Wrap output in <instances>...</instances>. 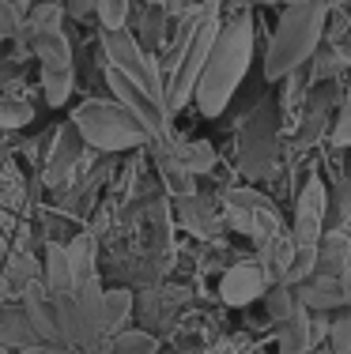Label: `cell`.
Returning <instances> with one entry per match:
<instances>
[{
  "mask_svg": "<svg viewBox=\"0 0 351 354\" xmlns=\"http://www.w3.org/2000/svg\"><path fill=\"white\" fill-rule=\"evenodd\" d=\"M155 162H159V170H163V181H166V189H170L178 200H181V196H193V192H197V185H193V174L178 170V166H174L166 155H155Z\"/></svg>",
  "mask_w": 351,
  "mask_h": 354,
  "instance_id": "obj_28",
  "label": "cell"
},
{
  "mask_svg": "<svg viewBox=\"0 0 351 354\" xmlns=\"http://www.w3.org/2000/svg\"><path fill=\"white\" fill-rule=\"evenodd\" d=\"M155 155H166L178 170H186V174H208L215 166V147L212 143H204V140H197V143H170V147H155Z\"/></svg>",
  "mask_w": 351,
  "mask_h": 354,
  "instance_id": "obj_15",
  "label": "cell"
},
{
  "mask_svg": "<svg viewBox=\"0 0 351 354\" xmlns=\"http://www.w3.org/2000/svg\"><path fill=\"white\" fill-rule=\"evenodd\" d=\"M280 4H314V0H280ZM317 4H329V8H340V4H344V0H317Z\"/></svg>",
  "mask_w": 351,
  "mask_h": 354,
  "instance_id": "obj_37",
  "label": "cell"
},
{
  "mask_svg": "<svg viewBox=\"0 0 351 354\" xmlns=\"http://www.w3.org/2000/svg\"><path fill=\"white\" fill-rule=\"evenodd\" d=\"M35 121V109L19 98H0V129H23Z\"/></svg>",
  "mask_w": 351,
  "mask_h": 354,
  "instance_id": "obj_29",
  "label": "cell"
},
{
  "mask_svg": "<svg viewBox=\"0 0 351 354\" xmlns=\"http://www.w3.org/2000/svg\"><path fill=\"white\" fill-rule=\"evenodd\" d=\"M35 343H42V339H38L35 324H30V317L23 309H0V347L27 351Z\"/></svg>",
  "mask_w": 351,
  "mask_h": 354,
  "instance_id": "obj_17",
  "label": "cell"
},
{
  "mask_svg": "<svg viewBox=\"0 0 351 354\" xmlns=\"http://www.w3.org/2000/svg\"><path fill=\"white\" fill-rule=\"evenodd\" d=\"M0 354H8V347H0Z\"/></svg>",
  "mask_w": 351,
  "mask_h": 354,
  "instance_id": "obj_40",
  "label": "cell"
},
{
  "mask_svg": "<svg viewBox=\"0 0 351 354\" xmlns=\"http://www.w3.org/2000/svg\"><path fill=\"white\" fill-rule=\"evenodd\" d=\"M163 41H166V8L147 4L144 15H140V46L152 53V49H159Z\"/></svg>",
  "mask_w": 351,
  "mask_h": 354,
  "instance_id": "obj_25",
  "label": "cell"
},
{
  "mask_svg": "<svg viewBox=\"0 0 351 354\" xmlns=\"http://www.w3.org/2000/svg\"><path fill=\"white\" fill-rule=\"evenodd\" d=\"M295 306H298L295 286H287V283H272L269 290H264V309H269V317L276 320V324L295 313Z\"/></svg>",
  "mask_w": 351,
  "mask_h": 354,
  "instance_id": "obj_26",
  "label": "cell"
},
{
  "mask_svg": "<svg viewBox=\"0 0 351 354\" xmlns=\"http://www.w3.org/2000/svg\"><path fill=\"white\" fill-rule=\"evenodd\" d=\"M8 4H15V8H19V12H23V15H27V8H30V4H35V0H8Z\"/></svg>",
  "mask_w": 351,
  "mask_h": 354,
  "instance_id": "obj_38",
  "label": "cell"
},
{
  "mask_svg": "<svg viewBox=\"0 0 351 354\" xmlns=\"http://www.w3.org/2000/svg\"><path fill=\"white\" fill-rule=\"evenodd\" d=\"M253 4H280V0H253Z\"/></svg>",
  "mask_w": 351,
  "mask_h": 354,
  "instance_id": "obj_39",
  "label": "cell"
},
{
  "mask_svg": "<svg viewBox=\"0 0 351 354\" xmlns=\"http://www.w3.org/2000/svg\"><path fill=\"white\" fill-rule=\"evenodd\" d=\"M15 354H64V351H61V347H49V343H35V347L15 351Z\"/></svg>",
  "mask_w": 351,
  "mask_h": 354,
  "instance_id": "obj_36",
  "label": "cell"
},
{
  "mask_svg": "<svg viewBox=\"0 0 351 354\" xmlns=\"http://www.w3.org/2000/svg\"><path fill=\"white\" fill-rule=\"evenodd\" d=\"M102 49H106V64L121 68L125 75H132L136 83H144L147 91L163 95V75H159V61L140 46L129 30H102Z\"/></svg>",
  "mask_w": 351,
  "mask_h": 354,
  "instance_id": "obj_7",
  "label": "cell"
},
{
  "mask_svg": "<svg viewBox=\"0 0 351 354\" xmlns=\"http://www.w3.org/2000/svg\"><path fill=\"white\" fill-rule=\"evenodd\" d=\"M106 354H159V339L140 328H121L106 339Z\"/></svg>",
  "mask_w": 351,
  "mask_h": 354,
  "instance_id": "obj_20",
  "label": "cell"
},
{
  "mask_svg": "<svg viewBox=\"0 0 351 354\" xmlns=\"http://www.w3.org/2000/svg\"><path fill=\"white\" fill-rule=\"evenodd\" d=\"M57 306V328H61V343L80 354H106V328H102V286L98 275L76 283L69 294L53 298Z\"/></svg>",
  "mask_w": 351,
  "mask_h": 354,
  "instance_id": "obj_3",
  "label": "cell"
},
{
  "mask_svg": "<svg viewBox=\"0 0 351 354\" xmlns=\"http://www.w3.org/2000/svg\"><path fill=\"white\" fill-rule=\"evenodd\" d=\"M30 279H35V260H27V257H12V268H8V283L19 286V290H27Z\"/></svg>",
  "mask_w": 351,
  "mask_h": 354,
  "instance_id": "obj_32",
  "label": "cell"
},
{
  "mask_svg": "<svg viewBox=\"0 0 351 354\" xmlns=\"http://www.w3.org/2000/svg\"><path fill=\"white\" fill-rule=\"evenodd\" d=\"M332 143H336V147H351V95L344 98V106H340V113H336V124H332Z\"/></svg>",
  "mask_w": 351,
  "mask_h": 354,
  "instance_id": "obj_33",
  "label": "cell"
},
{
  "mask_svg": "<svg viewBox=\"0 0 351 354\" xmlns=\"http://www.w3.org/2000/svg\"><path fill=\"white\" fill-rule=\"evenodd\" d=\"M310 343H314V324H310L306 306L298 301L295 313L287 320H280V354H306Z\"/></svg>",
  "mask_w": 351,
  "mask_h": 354,
  "instance_id": "obj_16",
  "label": "cell"
},
{
  "mask_svg": "<svg viewBox=\"0 0 351 354\" xmlns=\"http://www.w3.org/2000/svg\"><path fill=\"white\" fill-rule=\"evenodd\" d=\"M46 286L53 298H61V294H69L72 286H76V272H72L69 264V249L64 245H49L46 249Z\"/></svg>",
  "mask_w": 351,
  "mask_h": 354,
  "instance_id": "obj_18",
  "label": "cell"
},
{
  "mask_svg": "<svg viewBox=\"0 0 351 354\" xmlns=\"http://www.w3.org/2000/svg\"><path fill=\"white\" fill-rule=\"evenodd\" d=\"M332 351L336 354H351V317L332 324Z\"/></svg>",
  "mask_w": 351,
  "mask_h": 354,
  "instance_id": "obj_34",
  "label": "cell"
},
{
  "mask_svg": "<svg viewBox=\"0 0 351 354\" xmlns=\"http://www.w3.org/2000/svg\"><path fill=\"white\" fill-rule=\"evenodd\" d=\"M249 61H253V23L249 15H231L219 23V35L212 41L200 80L193 87V102L204 117H219L234 98L238 83L246 80Z\"/></svg>",
  "mask_w": 351,
  "mask_h": 354,
  "instance_id": "obj_1",
  "label": "cell"
},
{
  "mask_svg": "<svg viewBox=\"0 0 351 354\" xmlns=\"http://www.w3.org/2000/svg\"><path fill=\"white\" fill-rule=\"evenodd\" d=\"M72 124H76L83 143H91L98 151H132V147H147L152 143L147 129L121 102L91 98V102H83L72 113Z\"/></svg>",
  "mask_w": 351,
  "mask_h": 354,
  "instance_id": "obj_5",
  "label": "cell"
},
{
  "mask_svg": "<svg viewBox=\"0 0 351 354\" xmlns=\"http://www.w3.org/2000/svg\"><path fill=\"white\" fill-rule=\"evenodd\" d=\"M0 200H4V189H0Z\"/></svg>",
  "mask_w": 351,
  "mask_h": 354,
  "instance_id": "obj_41",
  "label": "cell"
},
{
  "mask_svg": "<svg viewBox=\"0 0 351 354\" xmlns=\"http://www.w3.org/2000/svg\"><path fill=\"white\" fill-rule=\"evenodd\" d=\"M64 249H69V264H72V272H76V283L91 279V275H95V257H98L95 238H91V234H76L72 245H64Z\"/></svg>",
  "mask_w": 351,
  "mask_h": 354,
  "instance_id": "obj_22",
  "label": "cell"
},
{
  "mask_svg": "<svg viewBox=\"0 0 351 354\" xmlns=\"http://www.w3.org/2000/svg\"><path fill=\"white\" fill-rule=\"evenodd\" d=\"M219 23H223V15L215 4H204L197 12V23H193V30H189L186 46L178 49L170 72L163 75V98H166V109H170V113H178V109L193 98L200 68H204L208 53H212V41L219 35Z\"/></svg>",
  "mask_w": 351,
  "mask_h": 354,
  "instance_id": "obj_4",
  "label": "cell"
},
{
  "mask_svg": "<svg viewBox=\"0 0 351 354\" xmlns=\"http://www.w3.org/2000/svg\"><path fill=\"white\" fill-rule=\"evenodd\" d=\"M269 286H272V279L257 260H242V264L227 268V275H223V283H219V298L238 309V306H249V301L264 298Z\"/></svg>",
  "mask_w": 351,
  "mask_h": 354,
  "instance_id": "obj_9",
  "label": "cell"
},
{
  "mask_svg": "<svg viewBox=\"0 0 351 354\" xmlns=\"http://www.w3.org/2000/svg\"><path fill=\"white\" fill-rule=\"evenodd\" d=\"M325 207H329V192H325L321 177H310L295 204V218H291V238L295 245H317L325 234Z\"/></svg>",
  "mask_w": 351,
  "mask_h": 354,
  "instance_id": "obj_8",
  "label": "cell"
},
{
  "mask_svg": "<svg viewBox=\"0 0 351 354\" xmlns=\"http://www.w3.org/2000/svg\"><path fill=\"white\" fill-rule=\"evenodd\" d=\"M314 275H325V279H344V275H351V234L348 230H325L321 234Z\"/></svg>",
  "mask_w": 351,
  "mask_h": 354,
  "instance_id": "obj_11",
  "label": "cell"
},
{
  "mask_svg": "<svg viewBox=\"0 0 351 354\" xmlns=\"http://www.w3.org/2000/svg\"><path fill=\"white\" fill-rule=\"evenodd\" d=\"M23 313L30 317V324H35L38 339L49 343V347H64L61 343V328H57V306H53V294L46 290V286H27V306H23Z\"/></svg>",
  "mask_w": 351,
  "mask_h": 354,
  "instance_id": "obj_14",
  "label": "cell"
},
{
  "mask_svg": "<svg viewBox=\"0 0 351 354\" xmlns=\"http://www.w3.org/2000/svg\"><path fill=\"white\" fill-rule=\"evenodd\" d=\"M106 83H110V91H114L117 102H121L147 129V136H152L147 147H170V143H178V140L170 136V109H166V98L163 95L147 91L144 83H136L132 75H125L121 68H114V64H106Z\"/></svg>",
  "mask_w": 351,
  "mask_h": 354,
  "instance_id": "obj_6",
  "label": "cell"
},
{
  "mask_svg": "<svg viewBox=\"0 0 351 354\" xmlns=\"http://www.w3.org/2000/svg\"><path fill=\"white\" fill-rule=\"evenodd\" d=\"M178 215H181V226L197 238H215L227 226L223 223V207H215L208 196H197V192L178 200Z\"/></svg>",
  "mask_w": 351,
  "mask_h": 354,
  "instance_id": "obj_13",
  "label": "cell"
},
{
  "mask_svg": "<svg viewBox=\"0 0 351 354\" xmlns=\"http://www.w3.org/2000/svg\"><path fill=\"white\" fill-rule=\"evenodd\" d=\"M325 19H329V4H317V0L291 4L272 30L269 53H264V80L280 83L303 68L325 38Z\"/></svg>",
  "mask_w": 351,
  "mask_h": 354,
  "instance_id": "obj_2",
  "label": "cell"
},
{
  "mask_svg": "<svg viewBox=\"0 0 351 354\" xmlns=\"http://www.w3.org/2000/svg\"><path fill=\"white\" fill-rule=\"evenodd\" d=\"M23 27L30 35H42V30H61V4H30L27 15H23Z\"/></svg>",
  "mask_w": 351,
  "mask_h": 354,
  "instance_id": "obj_27",
  "label": "cell"
},
{
  "mask_svg": "<svg viewBox=\"0 0 351 354\" xmlns=\"http://www.w3.org/2000/svg\"><path fill=\"white\" fill-rule=\"evenodd\" d=\"M132 317V294L129 290H102V328L106 335L121 332Z\"/></svg>",
  "mask_w": 351,
  "mask_h": 354,
  "instance_id": "obj_21",
  "label": "cell"
},
{
  "mask_svg": "<svg viewBox=\"0 0 351 354\" xmlns=\"http://www.w3.org/2000/svg\"><path fill=\"white\" fill-rule=\"evenodd\" d=\"M83 155V136L76 132V124H61L53 136V147H49V158H46V181L49 185H64L72 177V166L80 162Z\"/></svg>",
  "mask_w": 351,
  "mask_h": 354,
  "instance_id": "obj_10",
  "label": "cell"
},
{
  "mask_svg": "<svg viewBox=\"0 0 351 354\" xmlns=\"http://www.w3.org/2000/svg\"><path fill=\"white\" fill-rule=\"evenodd\" d=\"M95 4H98V0H64V12L76 15V19H83V15L95 12Z\"/></svg>",
  "mask_w": 351,
  "mask_h": 354,
  "instance_id": "obj_35",
  "label": "cell"
},
{
  "mask_svg": "<svg viewBox=\"0 0 351 354\" xmlns=\"http://www.w3.org/2000/svg\"><path fill=\"white\" fill-rule=\"evenodd\" d=\"M295 298L306 309H332V306H351V275L344 279H325V275H310L306 283H298Z\"/></svg>",
  "mask_w": 351,
  "mask_h": 354,
  "instance_id": "obj_12",
  "label": "cell"
},
{
  "mask_svg": "<svg viewBox=\"0 0 351 354\" xmlns=\"http://www.w3.org/2000/svg\"><path fill=\"white\" fill-rule=\"evenodd\" d=\"M23 30V12L8 0H0V41L4 38H15Z\"/></svg>",
  "mask_w": 351,
  "mask_h": 354,
  "instance_id": "obj_31",
  "label": "cell"
},
{
  "mask_svg": "<svg viewBox=\"0 0 351 354\" xmlns=\"http://www.w3.org/2000/svg\"><path fill=\"white\" fill-rule=\"evenodd\" d=\"M42 95H46V106L61 109L72 98V64L69 68H42Z\"/></svg>",
  "mask_w": 351,
  "mask_h": 354,
  "instance_id": "obj_23",
  "label": "cell"
},
{
  "mask_svg": "<svg viewBox=\"0 0 351 354\" xmlns=\"http://www.w3.org/2000/svg\"><path fill=\"white\" fill-rule=\"evenodd\" d=\"M351 226V177L332 189V204L325 207V230H348Z\"/></svg>",
  "mask_w": 351,
  "mask_h": 354,
  "instance_id": "obj_24",
  "label": "cell"
},
{
  "mask_svg": "<svg viewBox=\"0 0 351 354\" xmlns=\"http://www.w3.org/2000/svg\"><path fill=\"white\" fill-rule=\"evenodd\" d=\"M30 46H35L42 68H69L72 64V46L64 38V30H42V35H30Z\"/></svg>",
  "mask_w": 351,
  "mask_h": 354,
  "instance_id": "obj_19",
  "label": "cell"
},
{
  "mask_svg": "<svg viewBox=\"0 0 351 354\" xmlns=\"http://www.w3.org/2000/svg\"><path fill=\"white\" fill-rule=\"evenodd\" d=\"M314 61V80H329V75H336V68H340V49L332 46V49H321L317 46V53L310 57Z\"/></svg>",
  "mask_w": 351,
  "mask_h": 354,
  "instance_id": "obj_30",
  "label": "cell"
}]
</instances>
